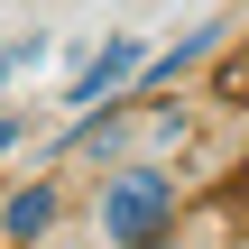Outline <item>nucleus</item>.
<instances>
[{
  "mask_svg": "<svg viewBox=\"0 0 249 249\" xmlns=\"http://www.w3.org/2000/svg\"><path fill=\"white\" fill-rule=\"evenodd\" d=\"M176 231V166L157 157H120L102 185H92V249H139Z\"/></svg>",
  "mask_w": 249,
  "mask_h": 249,
  "instance_id": "1",
  "label": "nucleus"
},
{
  "mask_svg": "<svg viewBox=\"0 0 249 249\" xmlns=\"http://www.w3.org/2000/svg\"><path fill=\"white\" fill-rule=\"evenodd\" d=\"M139 74H148V37L111 28V37H102V55H92V65H83V74L65 83V102H74V111H102V102H120V92H129Z\"/></svg>",
  "mask_w": 249,
  "mask_h": 249,
  "instance_id": "2",
  "label": "nucleus"
},
{
  "mask_svg": "<svg viewBox=\"0 0 249 249\" xmlns=\"http://www.w3.org/2000/svg\"><path fill=\"white\" fill-rule=\"evenodd\" d=\"M55 213H65L55 185H9V203H0V240H9V249H46V240H55Z\"/></svg>",
  "mask_w": 249,
  "mask_h": 249,
  "instance_id": "3",
  "label": "nucleus"
},
{
  "mask_svg": "<svg viewBox=\"0 0 249 249\" xmlns=\"http://www.w3.org/2000/svg\"><path fill=\"white\" fill-rule=\"evenodd\" d=\"M213 46H222V18H203L194 37H176L166 55H148V74H139V92H157V83H176V74H185V65H203Z\"/></svg>",
  "mask_w": 249,
  "mask_h": 249,
  "instance_id": "4",
  "label": "nucleus"
},
{
  "mask_svg": "<svg viewBox=\"0 0 249 249\" xmlns=\"http://www.w3.org/2000/svg\"><path fill=\"white\" fill-rule=\"evenodd\" d=\"M139 249H203L194 231H157V240H139Z\"/></svg>",
  "mask_w": 249,
  "mask_h": 249,
  "instance_id": "5",
  "label": "nucleus"
},
{
  "mask_svg": "<svg viewBox=\"0 0 249 249\" xmlns=\"http://www.w3.org/2000/svg\"><path fill=\"white\" fill-rule=\"evenodd\" d=\"M9 139H18V120H9V111H0V148H9Z\"/></svg>",
  "mask_w": 249,
  "mask_h": 249,
  "instance_id": "6",
  "label": "nucleus"
},
{
  "mask_svg": "<svg viewBox=\"0 0 249 249\" xmlns=\"http://www.w3.org/2000/svg\"><path fill=\"white\" fill-rule=\"evenodd\" d=\"M46 249H83V240H46Z\"/></svg>",
  "mask_w": 249,
  "mask_h": 249,
  "instance_id": "7",
  "label": "nucleus"
}]
</instances>
